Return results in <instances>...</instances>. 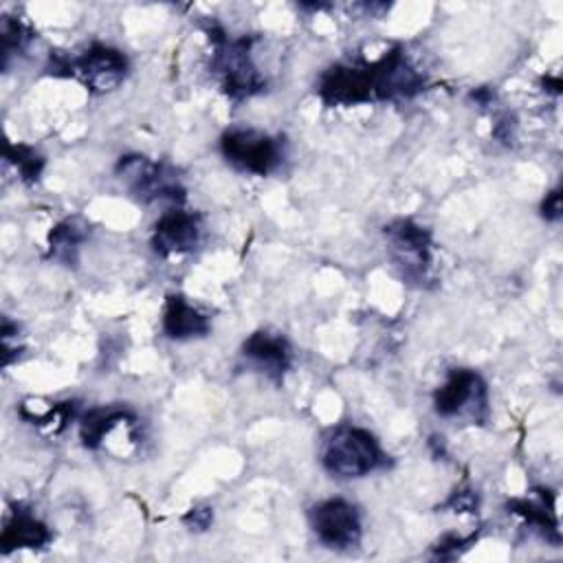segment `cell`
I'll list each match as a JSON object with an SVG mask.
<instances>
[{
	"label": "cell",
	"instance_id": "cell-1",
	"mask_svg": "<svg viewBox=\"0 0 563 563\" xmlns=\"http://www.w3.org/2000/svg\"><path fill=\"white\" fill-rule=\"evenodd\" d=\"M387 453L378 440L361 427H336L323 442L321 462L323 468L341 479L365 477L387 464Z\"/></svg>",
	"mask_w": 563,
	"mask_h": 563
},
{
	"label": "cell",
	"instance_id": "cell-2",
	"mask_svg": "<svg viewBox=\"0 0 563 563\" xmlns=\"http://www.w3.org/2000/svg\"><path fill=\"white\" fill-rule=\"evenodd\" d=\"M213 42V70L231 99H246L264 90V77L251 59V37L229 40L222 29H209Z\"/></svg>",
	"mask_w": 563,
	"mask_h": 563
},
{
	"label": "cell",
	"instance_id": "cell-3",
	"mask_svg": "<svg viewBox=\"0 0 563 563\" xmlns=\"http://www.w3.org/2000/svg\"><path fill=\"white\" fill-rule=\"evenodd\" d=\"M387 242V257L402 279L422 286L433 268L431 233L413 220L398 218L383 229Z\"/></svg>",
	"mask_w": 563,
	"mask_h": 563
},
{
	"label": "cell",
	"instance_id": "cell-4",
	"mask_svg": "<svg viewBox=\"0 0 563 563\" xmlns=\"http://www.w3.org/2000/svg\"><path fill=\"white\" fill-rule=\"evenodd\" d=\"M117 176L141 202L180 205L185 200V187L180 185L176 172L163 163L150 161L147 156H121L117 163Z\"/></svg>",
	"mask_w": 563,
	"mask_h": 563
},
{
	"label": "cell",
	"instance_id": "cell-5",
	"mask_svg": "<svg viewBox=\"0 0 563 563\" xmlns=\"http://www.w3.org/2000/svg\"><path fill=\"white\" fill-rule=\"evenodd\" d=\"M53 70H68V75L81 81L88 90L103 95L123 84L128 75V59L114 46L92 44L73 59H57Z\"/></svg>",
	"mask_w": 563,
	"mask_h": 563
},
{
	"label": "cell",
	"instance_id": "cell-6",
	"mask_svg": "<svg viewBox=\"0 0 563 563\" xmlns=\"http://www.w3.org/2000/svg\"><path fill=\"white\" fill-rule=\"evenodd\" d=\"M220 150L227 163L255 176L271 174L284 158L282 141L260 130H229L220 139Z\"/></svg>",
	"mask_w": 563,
	"mask_h": 563
},
{
	"label": "cell",
	"instance_id": "cell-7",
	"mask_svg": "<svg viewBox=\"0 0 563 563\" xmlns=\"http://www.w3.org/2000/svg\"><path fill=\"white\" fill-rule=\"evenodd\" d=\"M317 92L325 106H356L376 101L374 62L330 66L319 77Z\"/></svg>",
	"mask_w": 563,
	"mask_h": 563
},
{
	"label": "cell",
	"instance_id": "cell-8",
	"mask_svg": "<svg viewBox=\"0 0 563 563\" xmlns=\"http://www.w3.org/2000/svg\"><path fill=\"white\" fill-rule=\"evenodd\" d=\"M310 528L319 543L332 550L354 548L363 534L358 508L341 497L314 504L310 508Z\"/></svg>",
	"mask_w": 563,
	"mask_h": 563
},
{
	"label": "cell",
	"instance_id": "cell-9",
	"mask_svg": "<svg viewBox=\"0 0 563 563\" xmlns=\"http://www.w3.org/2000/svg\"><path fill=\"white\" fill-rule=\"evenodd\" d=\"M433 409L442 418L486 413V385L473 369H451L446 380L433 394Z\"/></svg>",
	"mask_w": 563,
	"mask_h": 563
},
{
	"label": "cell",
	"instance_id": "cell-10",
	"mask_svg": "<svg viewBox=\"0 0 563 563\" xmlns=\"http://www.w3.org/2000/svg\"><path fill=\"white\" fill-rule=\"evenodd\" d=\"M202 240V218L180 207L167 209L152 229V246L158 255H183Z\"/></svg>",
	"mask_w": 563,
	"mask_h": 563
},
{
	"label": "cell",
	"instance_id": "cell-11",
	"mask_svg": "<svg viewBox=\"0 0 563 563\" xmlns=\"http://www.w3.org/2000/svg\"><path fill=\"white\" fill-rule=\"evenodd\" d=\"M242 354L273 380H282L292 363V350L288 341L282 334L268 330L253 332L244 341Z\"/></svg>",
	"mask_w": 563,
	"mask_h": 563
},
{
	"label": "cell",
	"instance_id": "cell-12",
	"mask_svg": "<svg viewBox=\"0 0 563 563\" xmlns=\"http://www.w3.org/2000/svg\"><path fill=\"white\" fill-rule=\"evenodd\" d=\"M211 330L209 317L183 295H169L163 308V332L169 339L205 336Z\"/></svg>",
	"mask_w": 563,
	"mask_h": 563
},
{
	"label": "cell",
	"instance_id": "cell-13",
	"mask_svg": "<svg viewBox=\"0 0 563 563\" xmlns=\"http://www.w3.org/2000/svg\"><path fill=\"white\" fill-rule=\"evenodd\" d=\"M51 541V530L35 515L15 510L13 517L4 523L0 545L4 552L15 548H42Z\"/></svg>",
	"mask_w": 563,
	"mask_h": 563
},
{
	"label": "cell",
	"instance_id": "cell-14",
	"mask_svg": "<svg viewBox=\"0 0 563 563\" xmlns=\"http://www.w3.org/2000/svg\"><path fill=\"white\" fill-rule=\"evenodd\" d=\"M508 510L521 517L528 526L539 530L543 537L559 541V528L554 517V501L550 490H539V499H512L508 501Z\"/></svg>",
	"mask_w": 563,
	"mask_h": 563
},
{
	"label": "cell",
	"instance_id": "cell-15",
	"mask_svg": "<svg viewBox=\"0 0 563 563\" xmlns=\"http://www.w3.org/2000/svg\"><path fill=\"white\" fill-rule=\"evenodd\" d=\"M134 418L128 409L119 407H95L79 420V438L88 449H97L103 438L123 420Z\"/></svg>",
	"mask_w": 563,
	"mask_h": 563
},
{
	"label": "cell",
	"instance_id": "cell-16",
	"mask_svg": "<svg viewBox=\"0 0 563 563\" xmlns=\"http://www.w3.org/2000/svg\"><path fill=\"white\" fill-rule=\"evenodd\" d=\"M88 227L79 218H66L48 233V257L64 264L75 262L79 244L86 240Z\"/></svg>",
	"mask_w": 563,
	"mask_h": 563
},
{
	"label": "cell",
	"instance_id": "cell-17",
	"mask_svg": "<svg viewBox=\"0 0 563 563\" xmlns=\"http://www.w3.org/2000/svg\"><path fill=\"white\" fill-rule=\"evenodd\" d=\"M4 158L18 169L20 178L26 183L37 180L44 167V158L29 145H7Z\"/></svg>",
	"mask_w": 563,
	"mask_h": 563
},
{
	"label": "cell",
	"instance_id": "cell-18",
	"mask_svg": "<svg viewBox=\"0 0 563 563\" xmlns=\"http://www.w3.org/2000/svg\"><path fill=\"white\" fill-rule=\"evenodd\" d=\"M0 37H2V64L9 66L11 55L26 48V44L31 40V33L20 20L4 15L2 26H0Z\"/></svg>",
	"mask_w": 563,
	"mask_h": 563
},
{
	"label": "cell",
	"instance_id": "cell-19",
	"mask_svg": "<svg viewBox=\"0 0 563 563\" xmlns=\"http://www.w3.org/2000/svg\"><path fill=\"white\" fill-rule=\"evenodd\" d=\"M444 506L453 508L455 512H475L477 499H475V495H473L471 490H460V493L455 490V493L449 497V501H446Z\"/></svg>",
	"mask_w": 563,
	"mask_h": 563
},
{
	"label": "cell",
	"instance_id": "cell-20",
	"mask_svg": "<svg viewBox=\"0 0 563 563\" xmlns=\"http://www.w3.org/2000/svg\"><path fill=\"white\" fill-rule=\"evenodd\" d=\"M183 521H185L191 530H207V528L211 526V521H213V512H211V508H191V510L183 517Z\"/></svg>",
	"mask_w": 563,
	"mask_h": 563
},
{
	"label": "cell",
	"instance_id": "cell-21",
	"mask_svg": "<svg viewBox=\"0 0 563 563\" xmlns=\"http://www.w3.org/2000/svg\"><path fill=\"white\" fill-rule=\"evenodd\" d=\"M541 216L548 222H556L561 218V189H552L541 202Z\"/></svg>",
	"mask_w": 563,
	"mask_h": 563
},
{
	"label": "cell",
	"instance_id": "cell-22",
	"mask_svg": "<svg viewBox=\"0 0 563 563\" xmlns=\"http://www.w3.org/2000/svg\"><path fill=\"white\" fill-rule=\"evenodd\" d=\"M493 134H495L499 141H504V143H510V141L515 139V123L510 121V117H508V114H506V117H501V119L495 123Z\"/></svg>",
	"mask_w": 563,
	"mask_h": 563
}]
</instances>
